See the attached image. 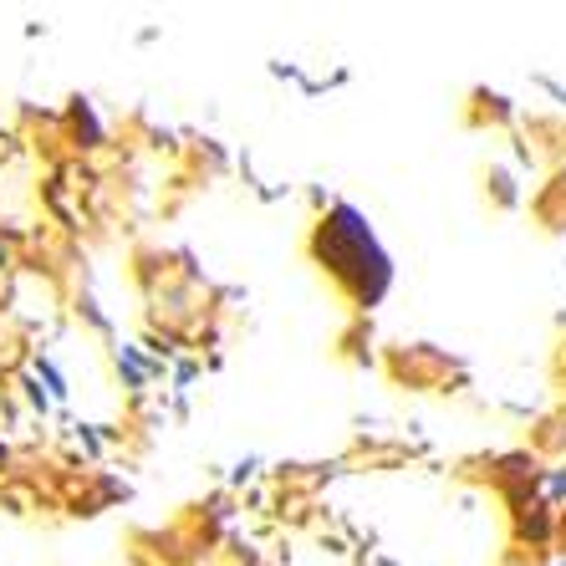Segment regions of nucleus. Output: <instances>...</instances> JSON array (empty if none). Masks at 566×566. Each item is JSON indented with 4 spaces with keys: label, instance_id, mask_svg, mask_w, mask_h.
I'll return each mask as SVG.
<instances>
[{
    "label": "nucleus",
    "instance_id": "obj_1",
    "mask_svg": "<svg viewBox=\"0 0 566 566\" xmlns=\"http://www.w3.org/2000/svg\"><path fill=\"white\" fill-rule=\"evenodd\" d=\"M322 255H327L332 271L353 281L357 296H368V302L378 296L382 281H388V261L378 255L373 235L363 230V220H357L353 210H337L327 220V230H322Z\"/></svg>",
    "mask_w": 566,
    "mask_h": 566
}]
</instances>
